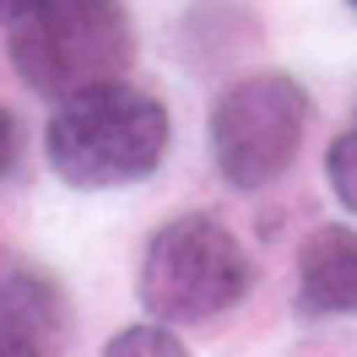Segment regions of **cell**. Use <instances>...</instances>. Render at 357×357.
<instances>
[{"label":"cell","instance_id":"6da1fadb","mask_svg":"<svg viewBox=\"0 0 357 357\" xmlns=\"http://www.w3.org/2000/svg\"><path fill=\"white\" fill-rule=\"evenodd\" d=\"M168 152V109L130 82L66 98L49 114L44 157L70 190H119L152 178Z\"/></svg>","mask_w":357,"mask_h":357},{"label":"cell","instance_id":"7a4b0ae2","mask_svg":"<svg viewBox=\"0 0 357 357\" xmlns=\"http://www.w3.org/2000/svg\"><path fill=\"white\" fill-rule=\"evenodd\" d=\"M135 27L125 0H44L11 27V66L38 98L66 103L76 92L125 82Z\"/></svg>","mask_w":357,"mask_h":357},{"label":"cell","instance_id":"3957f363","mask_svg":"<svg viewBox=\"0 0 357 357\" xmlns=\"http://www.w3.org/2000/svg\"><path fill=\"white\" fill-rule=\"evenodd\" d=\"M255 287V260L249 249L233 238L206 211H184L174 222H162L146 238L141 271H135V292L152 319L162 325H201L217 319L233 303H244Z\"/></svg>","mask_w":357,"mask_h":357},{"label":"cell","instance_id":"277c9868","mask_svg":"<svg viewBox=\"0 0 357 357\" xmlns=\"http://www.w3.org/2000/svg\"><path fill=\"white\" fill-rule=\"evenodd\" d=\"M314 119V98L287 70H255L211 103L206 141L211 162L233 190H266L287 174Z\"/></svg>","mask_w":357,"mask_h":357},{"label":"cell","instance_id":"5b68a950","mask_svg":"<svg viewBox=\"0 0 357 357\" xmlns=\"http://www.w3.org/2000/svg\"><path fill=\"white\" fill-rule=\"evenodd\" d=\"M70 309L54 276L33 266H0V357H60Z\"/></svg>","mask_w":357,"mask_h":357},{"label":"cell","instance_id":"8992f818","mask_svg":"<svg viewBox=\"0 0 357 357\" xmlns=\"http://www.w3.org/2000/svg\"><path fill=\"white\" fill-rule=\"evenodd\" d=\"M298 314L303 319L357 314V233L352 227L325 222L298 244Z\"/></svg>","mask_w":357,"mask_h":357},{"label":"cell","instance_id":"52a82bcc","mask_svg":"<svg viewBox=\"0 0 357 357\" xmlns=\"http://www.w3.org/2000/svg\"><path fill=\"white\" fill-rule=\"evenodd\" d=\"M103 357H190V347L178 341L174 325L162 319H146V325H125V331L109 335Z\"/></svg>","mask_w":357,"mask_h":357},{"label":"cell","instance_id":"ba28073f","mask_svg":"<svg viewBox=\"0 0 357 357\" xmlns=\"http://www.w3.org/2000/svg\"><path fill=\"white\" fill-rule=\"evenodd\" d=\"M325 178H331L335 201L347 206V211H357V119L331 141V152H325Z\"/></svg>","mask_w":357,"mask_h":357},{"label":"cell","instance_id":"9c48e42d","mask_svg":"<svg viewBox=\"0 0 357 357\" xmlns=\"http://www.w3.org/2000/svg\"><path fill=\"white\" fill-rule=\"evenodd\" d=\"M11 157H17V119L0 109V174L11 168Z\"/></svg>","mask_w":357,"mask_h":357},{"label":"cell","instance_id":"30bf717a","mask_svg":"<svg viewBox=\"0 0 357 357\" xmlns=\"http://www.w3.org/2000/svg\"><path fill=\"white\" fill-rule=\"evenodd\" d=\"M38 6H44V0H0V22H11V27H17L27 11H38Z\"/></svg>","mask_w":357,"mask_h":357},{"label":"cell","instance_id":"8fae6325","mask_svg":"<svg viewBox=\"0 0 357 357\" xmlns=\"http://www.w3.org/2000/svg\"><path fill=\"white\" fill-rule=\"evenodd\" d=\"M347 6H352V11H357V0H347Z\"/></svg>","mask_w":357,"mask_h":357}]
</instances>
